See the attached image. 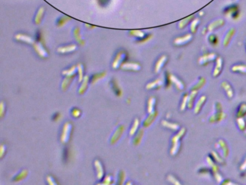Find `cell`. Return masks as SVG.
<instances>
[{
    "label": "cell",
    "instance_id": "14",
    "mask_svg": "<svg viewBox=\"0 0 246 185\" xmlns=\"http://www.w3.org/2000/svg\"><path fill=\"white\" fill-rule=\"evenodd\" d=\"M80 111H79V109H74L72 110V111H71V114H72L73 117H74V118H78V117L80 116Z\"/></svg>",
    "mask_w": 246,
    "mask_h": 185
},
{
    "label": "cell",
    "instance_id": "7",
    "mask_svg": "<svg viewBox=\"0 0 246 185\" xmlns=\"http://www.w3.org/2000/svg\"><path fill=\"white\" fill-rule=\"evenodd\" d=\"M139 125V121L137 119H136L134 120V121H133V125L131 126L130 131H129V134H130V135H133V134H135V132H136L137 130H138Z\"/></svg>",
    "mask_w": 246,
    "mask_h": 185
},
{
    "label": "cell",
    "instance_id": "11",
    "mask_svg": "<svg viewBox=\"0 0 246 185\" xmlns=\"http://www.w3.org/2000/svg\"><path fill=\"white\" fill-rule=\"evenodd\" d=\"M209 41L210 43L212 44V45H216L218 43V38L217 36H215L214 34H211L210 36H209Z\"/></svg>",
    "mask_w": 246,
    "mask_h": 185
},
{
    "label": "cell",
    "instance_id": "5",
    "mask_svg": "<svg viewBox=\"0 0 246 185\" xmlns=\"http://www.w3.org/2000/svg\"><path fill=\"white\" fill-rule=\"evenodd\" d=\"M215 57L216 55L214 54H207L206 56H204V57H201L200 59H199V63H200V65H204V63H207V61H212L213 59H215Z\"/></svg>",
    "mask_w": 246,
    "mask_h": 185
},
{
    "label": "cell",
    "instance_id": "13",
    "mask_svg": "<svg viewBox=\"0 0 246 185\" xmlns=\"http://www.w3.org/2000/svg\"><path fill=\"white\" fill-rule=\"evenodd\" d=\"M46 181H47V183L48 185H58L57 182L55 181V179H54V177L52 176H48L47 178H46Z\"/></svg>",
    "mask_w": 246,
    "mask_h": 185
},
{
    "label": "cell",
    "instance_id": "10",
    "mask_svg": "<svg viewBox=\"0 0 246 185\" xmlns=\"http://www.w3.org/2000/svg\"><path fill=\"white\" fill-rule=\"evenodd\" d=\"M27 174H28V171L26 170H23L20 173H18V174L15 177L14 181L15 182H19V181L23 180V179L26 178Z\"/></svg>",
    "mask_w": 246,
    "mask_h": 185
},
{
    "label": "cell",
    "instance_id": "8",
    "mask_svg": "<svg viewBox=\"0 0 246 185\" xmlns=\"http://www.w3.org/2000/svg\"><path fill=\"white\" fill-rule=\"evenodd\" d=\"M234 32H235V30H234L233 28H232L231 30H230L229 31L227 32V33L225 38H224V46H227L228 44H229L230 39H231L232 36H233Z\"/></svg>",
    "mask_w": 246,
    "mask_h": 185
},
{
    "label": "cell",
    "instance_id": "12",
    "mask_svg": "<svg viewBox=\"0 0 246 185\" xmlns=\"http://www.w3.org/2000/svg\"><path fill=\"white\" fill-rule=\"evenodd\" d=\"M199 19H195L193 21L191 25V31L192 33H195L196 31V27L199 25Z\"/></svg>",
    "mask_w": 246,
    "mask_h": 185
},
{
    "label": "cell",
    "instance_id": "3",
    "mask_svg": "<svg viewBox=\"0 0 246 185\" xmlns=\"http://www.w3.org/2000/svg\"><path fill=\"white\" fill-rule=\"evenodd\" d=\"M192 39V35L191 34H186L185 36H182V37H179L178 38H176L174 41L175 45L178 46H181L183 45V44H187L188 42H189L190 40Z\"/></svg>",
    "mask_w": 246,
    "mask_h": 185
},
{
    "label": "cell",
    "instance_id": "6",
    "mask_svg": "<svg viewBox=\"0 0 246 185\" xmlns=\"http://www.w3.org/2000/svg\"><path fill=\"white\" fill-rule=\"evenodd\" d=\"M123 127H120L119 129H117V130H116V132H115L116 134H114L113 136L112 137V139H111L112 143H114V142H116L117 140H119L120 136H121V133L123 132Z\"/></svg>",
    "mask_w": 246,
    "mask_h": 185
},
{
    "label": "cell",
    "instance_id": "2",
    "mask_svg": "<svg viewBox=\"0 0 246 185\" xmlns=\"http://www.w3.org/2000/svg\"><path fill=\"white\" fill-rule=\"evenodd\" d=\"M95 167L97 172V178L98 179H102L104 176V169L102 168V163H100L99 160H95L94 163Z\"/></svg>",
    "mask_w": 246,
    "mask_h": 185
},
{
    "label": "cell",
    "instance_id": "9",
    "mask_svg": "<svg viewBox=\"0 0 246 185\" xmlns=\"http://www.w3.org/2000/svg\"><path fill=\"white\" fill-rule=\"evenodd\" d=\"M223 23H224L223 20H216L215 22L211 23V24L210 25V26H209V30H210V31H212V30H214V29L216 28V27L217 28V26H222V25H223Z\"/></svg>",
    "mask_w": 246,
    "mask_h": 185
},
{
    "label": "cell",
    "instance_id": "4",
    "mask_svg": "<svg viewBox=\"0 0 246 185\" xmlns=\"http://www.w3.org/2000/svg\"><path fill=\"white\" fill-rule=\"evenodd\" d=\"M216 64H217L216 67H215L214 72H213L214 76H218V75L221 72V71H222V64H223V61H222V59H221L220 57H218L217 59V61H216Z\"/></svg>",
    "mask_w": 246,
    "mask_h": 185
},
{
    "label": "cell",
    "instance_id": "1",
    "mask_svg": "<svg viewBox=\"0 0 246 185\" xmlns=\"http://www.w3.org/2000/svg\"><path fill=\"white\" fill-rule=\"evenodd\" d=\"M72 130V125L70 122H66L63 126L62 132L61 134V142L65 144L69 141L70 138V134Z\"/></svg>",
    "mask_w": 246,
    "mask_h": 185
}]
</instances>
